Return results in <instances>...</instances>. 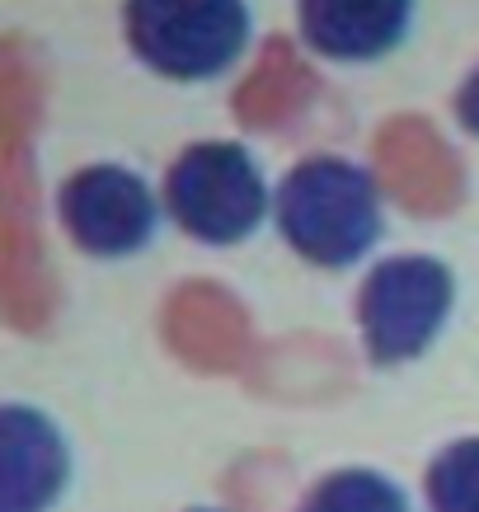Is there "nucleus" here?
<instances>
[{"label": "nucleus", "instance_id": "1", "mask_svg": "<svg viewBox=\"0 0 479 512\" xmlns=\"http://www.w3.org/2000/svg\"><path fill=\"white\" fill-rule=\"evenodd\" d=\"M273 226L301 264L343 273L386 240L381 179L353 156L315 151L296 160L273 188Z\"/></svg>", "mask_w": 479, "mask_h": 512}, {"label": "nucleus", "instance_id": "2", "mask_svg": "<svg viewBox=\"0 0 479 512\" xmlns=\"http://www.w3.org/2000/svg\"><path fill=\"white\" fill-rule=\"evenodd\" d=\"M273 188L263 160L235 137L188 141L160 179L165 217L207 249H235L273 221Z\"/></svg>", "mask_w": 479, "mask_h": 512}, {"label": "nucleus", "instance_id": "3", "mask_svg": "<svg viewBox=\"0 0 479 512\" xmlns=\"http://www.w3.org/2000/svg\"><path fill=\"white\" fill-rule=\"evenodd\" d=\"M357 334L376 367H404L437 348L456 315V268L428 249L386 254L357 287Z\"/></svg>", "mask_w": 479, "mask_h": 512}, {"label": "nucleus", "instance_id": "4", "mask_svg": "<svg viewBox=\"0 0 479 512\" xmlns=\"http://www.w3.org/2000/svg\"><path fill=\"white\" fill-rule=\"evenodd\" d=\"M123 38L151 76L174 85L221 80L254 38L249 0H123Z\"/></svg>", "mask_w": 479, "mask_h": 512}, {"label": "nucleus", "instance_id": "5", "mask_svg": "<svg viewBox=\"0 0 479 512\" xmlns=\"http://www.w3.org/2000/svg\"><path fill=\"white\" fill-rule=\"evenodd\" d=\"M57 221L80 254L118 264L155 245L165 198L146 174L123 160H90L57 188Z\"/></svg>", "mask_w": 479, "mask_h": 512}, {"label": "nucleus", "instance_id": "6", "mask_svg": "<svg viewBox=\"0 0 479 512\" xmlns=\"http://www.w3.org/2000/svg\"><path fill=\"white\" fill-rule=\"evenodd\" d=\"M71 442L47 409L0 404V512H52L71 489Z\"/></svg>", "mask_w": 479, "mask_h": 512}, {"label": "nucleus", "instance_id": "7", "mask_svg": "<svg viewBox=\"0 0 479 512\" xmlns=\"http://www.w3.org/2000/svg\"><path fill=\"white\" fill-rule=\"evenodd\" d=\"M418 24V0H296L301 43L339 66L395 57Z\"/></svg>", "mask_w": 479, "mask_h": 512}, {"label": "nucleus", "instance_id": "8", "mask_svg": "<svg viewBox=\"0 0 479 512\" xmlns=\"http://www.w3.org/2000/svg\"><path fill=\"white\" fill-rule=\"evenodd\" d=\"M296 512H414V508H409V494L390 480L386 470L343 466L329 470L325 480L301 498Z\"/></svg>", "mask_w": 479, "mask_h": 512}, {"label": "nucleus", "instance_id": "9", "mask_svg": "<svg viewBox=\"0 0 479 512\" xmlns=\"http://www.w3.org/2000/svg\"><path fill=\"white\" fill-rule=\"evenodd\" d=\"M423 494L433 512H479V437H456L428 461Z\"/></svg>", "mask_w": 479, "mask_h": 512}, {"label": "nucleus", "instance_id": "10", "mask_svg": "<svg viewBox=\"0 0 479 512\" xmlns=\"http://www.w3.org/2000/svg\"><path fill=\"white\" fill-rule=\"evenodd\" d=\"M451 109H456V123L461 132L479 137V62L465 71V80L456 85V99H451Z\"/></svg>", "mask_w": 479, "mask_h": 512}, {"label": "nucleus", "instance_id": "11", "mask_svg": "<svg viewBox=\"0 0 479 512\" xmlns=\"http://www.w3.org/2000/svg\"><path fill=\"white\" fill-rule=\"evenodd\" d=\"M188 512H226V508H188Z\"/></svg>", "mask_w": 479, "mask_h": 512}]
</instances>
